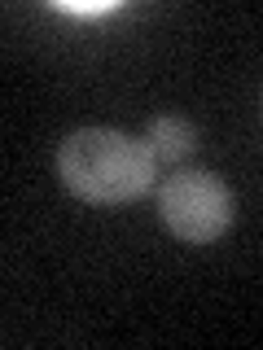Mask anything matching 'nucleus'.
<instances>
[{
  "mask_svg": "<svg viewBox=\"0 0 263 350\" xmlns=\"http://www.w3.org/2000/svg\"><path fill=\"white\" fill-rule=\"evenodd\" d=\"M58 9H66V14H75V18H97V14L118 9V5H58Z\"/></svg>",
  "mask_w": 263,
  "mask_h": 350,
  "instance_id": "obj_4",
  "label": "nucleus"
},
{
  "mask_svg": "<svg viewBox=\"0 0 263 350\" xmlns=\"http://www.w3.org/2000/svg\"><path fill=\"white\" fill-rule=\"evenodd\" d=\"M145 145L153 149L158 162H171L175 167V162H184L197 149V127L180 114H158V118H149V127H145Z\"/></svg>",
  "mask_w": 263,
  "mask_h": 350,
  "instance_id": "obj_3",
  "label": "nucleus"
},
{
  "mask_svg": "<svg viewBox=\"0 0 263 350\" xmlns=\"http://www.w3.org/2000/svg\"><path fill=\"white\" fill-rule=\"evenodd\" d=\"M158 215L180 241H189V245H211V241H219L233 228L237 197L215 171L184 167V171H175V175L162 180Z\"/></svg>",
  "mask_w": 263,
  "mask_h": 350,
  "instance_id": "obj_2",
  "label": "nucleus"
},
{
  "mask_svg": "<svg viewBox=\"0 0 263 350\" xmlns=\"http://www.w3.org/2000/svg\"><path fill=\"white\" fill-rule=\"evenodd\" d=\"M58 175L88 206H127L153 189L158 158L118 127H79L58 149Z\"/></svg>",
  "mask_w": 263,
  "mask_h": 350,
  "instance_id": "obj_1",
  "label": "nucleus"
}]
</instances>
